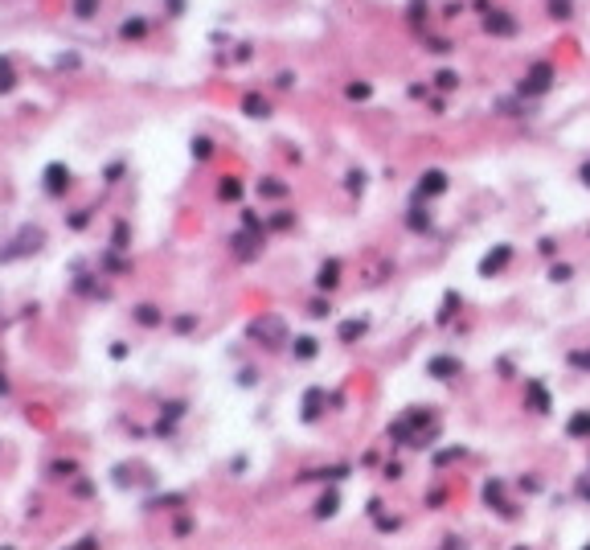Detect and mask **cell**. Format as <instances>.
<instances>
[{
    "mask_svg": "<svg viewBox=\"0 0 590 550\" xmlns=\"http://www.w3.org/2000/svg\"><path fill=\"white\" fill-rule=\"evenodd\" d=\"M484 29H488V34H517V21L508 17V13H488V17H484Z\"/></svg>",
    "mask_w": 590,
    "mask_h": 550,
    "instance_id": "obj_10",
    "label": "cell"
},
{
    "mask_svg": "<svg viewBox=\"0 0 590 550\" xmlns=\"http://www.w3.org/2000/svg\"><path fill=\"white\" fill-rule=\"evenodd\" d=\"M259 193H266V198H283V193H287V185H283V181H262Z\"/></svg>",
    "mask_w": 590,
    "mask_h": 550,
    "instance_id": "obj_19",
    "label": "cell"
},
{
    "mask_svg": "<svg viewBox=\"0 0 590 550\" xmlns=\"http://www.w3.org/2000/svg\"><path fill=\"white\" fill-rule=\"evenodd\" d=\"M250 337H254L259 345H266V350H279V345L287 341V325H283V317L266 312V317H259L254 325H250Z\"/></svg>",
    "mask_w": 590,
    "mask_h": 550,
    "instance_id": "obj_1",
    "label": "cell"
},
{
    "mask_svg": "<svg viewBox=\"0 0 590 550\" xmlns=\"http://www.w3.org/2000/svg\"><path fill=\"white\" fill-rule=\"evenodd\" d=\"M529 402H533V411H537V415H545V411H549V394H545V386H541V382H529Z\"/></svg>",
    "mask_w": 590,
    "mask_h": 550,
    "instance_id": "obj_12",
    "label": "cell"
},
{
    "mask_svg": "<svg viewBox=\"0 0 590 550\" xmlns=\"http://www.w3.org/2000/svg\"><path fill=\"white\" fill-rule=\"evenodd\" d=\"M549 86H554V66H549V62H537V66L524 74L521 95H545Z\"/></svg>",
    "mask_w": 590,
    "mask_h": 550,
    "instance_id": "obj_3",
    "label": "cell"
},
{
    "mask_svg": "<svg viewBox=\"0 0 590 550\" xmlns=\"http://www.w3.org/2000/svg\"><path fill=\"white\" fill-rule=\"evenodd\" d=\"M570 366L574 370H590V350H574L570 353Z\"/></svg>",
    "mask_w": 590,
    "mask_h": 550,
    "instance_id": "obj_22",
    "label": "cell"
},
{
    "mask_svg": "<svg viewBox=\"0 0 590 550\" xmlns=\"http://www.w3.org/2000/svg\"><path fill=\"white\" fill-rule=\"evenodd\" d=\"M517 550H524V546H517Z\"/></svg>",
    "mask_w": 590,
    "mask_h": 550,
    "instance_id": "obj_32",
    "label": "cell"
},
{
    "mask_svg": "<svg viewBox=\"0 0 590 550\" xmlns=\"http://www.w3.org/2000/svg\"><path fill=\"white\" fill-rule=\"evenodd\" d=\"M512 259V247H496L492 255H484V263H480V275H496L500 267Z\"/></svg>",
    "mask_w": 590,
    "mask_h": 550,
    "instance_id": "obj_7",
    "label": "cell"
},
{
    "mask_svg": "<svg viewBox=\"0 0 590 550\" xmlns=\"http://www.w3.org/2000/svg\"><path fill=\"white\" fill-rule=\"evenodd\" d=\"M41 243H46V234L37 230V226H25V230L13 238V247L0 250V263H9V259H21V255H29V250H41Z\"/></svg>",
    "mask_w": 590,
    "mask_h": 550,
    "instance_id": "obj_2",
    "label": "cell"
},
{
    "mask_svg": "<svg viewBox=\"0 0 590 550\" xmlns=\"http://www.w3.org/2000/svg\"><path fill=\"white\" fill-rule=\"evenodd\" d=\"M222 198H226V201L242 198V181H234V177H229V181H222Z\"/></svg>",
    "mask_w": 590,
    "mask_h": 550,
    "instance_id": "obj_20",
    "label": "cell"
},
{
    "mask_svg": "<svg viewBox=\"0 0 590 550\" xmlns=\"http://www.w3.org/2000/svg\"><path fill=\"white\" fill-rule=\"evenodd\" d=\"M66 185H70V168H66V165H49V168H46V193L62 198Z\"/></svg>",
    "mask_w": 590,
    "mask_h": 550,
    "instance_id": "obj_4",
    "label": "cell"
},
{
    "mask_svg": "<svg viewBox=\"0 0 590 550\" xmlns=\"http://www.w3.org/2000/svg\"><path fill=\"white\" fill-rule=\"evenodd\" d=\"M135 317H140V325H160V312H156L152 304H140V312H135Z\"/></svg>",
    "mask_w": 590,
    "mask_h": 550,
    "instance_id": "obj_18",
    "label": "cell"
},
{
    "mask_svg": "<svg viewBox=\"0 0 590 550\" xmlns=\"http://www.w3.org/2000/svg\"><path fill=\"white\" fill-rule=\"evenodd\" d=\"M365 95H369V86H365V83H353V86H348V99H365Z\"/></svg>",
    "mask_w": 590,
    "mask_h": 550,
    "instance_id": "obj_27",
    "label": "cell"
},
{
    "mask_svg": "<svg viewBox=\"0 0 590 550\" xmlns=\"http://www.w3.org/2000/svg\"><path fill=\"white\" fill-rule=\"evenodd\" d=\"M95 13H98V0H74V17L86 21V17H95Z\"/></svg>",
    "mask_w": 590,
    "mask_h": 550,
    "instance_id": "obj_15",
    "label": "cell"
},
{
    "mask_svg": "<svg viewBox=\"0 0 590 550\" xmlns=\"http://www.w3.org/2000/svg\"><path fill=\"white\" fill-rule=\"evenodd\" d=\"M426 374H435V378L447 382V378H455V374H459V362H455V357H447V353H439V357L426 362Z\"/></svg>",
    "mask_w": 590,
    "mask_h": 550,
    "instance_id": "obj_6",
    "label": "cell"
},
{
    "mask_svg": "<svg viewBox=\"0 0 590 550\" xmlns=\"http://www.w3.org/2000/svg\"><path fill=\"white\" fill-rule=\"evenodd\" d=\"M193 152H197V156H209V152H213V148H209V140H197Z\"/></svg>",
    "mask_w": 590,
    "mask_h": 550,
    "instance_id": "obj_28",
    "label": "cell"
},
{
    "mask_svg": "<svg viewBox=\"0 0 590 550\" xmlns=\"http://www.w3.org/2000/svg\"><path fill=\"white\" fill-rule=\"evenodd\" d=\"M566 435L570 439H590V411H574L570 423H566Z\"/></svg>",
    "mask_w": 590,
    "mask_h": 550,
    "instance_id": "obj_9",
    "label": "cell"
},
{
    "mask_svg": "<svg viewBox=\"0 0 590 550\" xmlns=\"http://www.w3.org/2000/svg\"><path fill=\"white\" fill-rule=\"evenodd\" d=\"M74 550H98V538H82V542H78Z\"/></svg>",
    "mask_w": 590,
    "mask_h": 550,
    "instance_id": "obj_29",
    "label": "cell"
},
{
    "mask_svg": "<svg viewBox=\"0 0 590 550\" xmlns=\"http://www.w3.org/2000/svg\"><path fill=\"white\" fill-rule=\"evenodd\" d=\"M435 78H439V86H442V91H451V86H459V74H455V70H439Z\"/></svg>",
    "mask_w": 590,
    "mask_h": 550,
    "instance_id": "obj_24",
    "label": "cell"
},
{
    "mask_svg": "<svg viewBox=\"0 0 590 550\" xmlns=\"http://www.w3.org/2000/svg\"><path fill=\"white\" fill-rule=\"evenodd\" d=\"M246 116H266V99H259V95H246Z\"/></svg>",
    "mask_w": 590,
    "mask_h": 550,
    "instance_id": "obj_16",
    "label": "cell"
},
{
    "mask_svg": "<svg viewBox=\"0 0 590 550\" xmlns=\"http://www.w3.org/2000/svg\"><path fill=\"white\" fill-rule=\"evenodd\" d=\"M336 505H341V501H336V493H328V497H320V509H316V514L328 517V514H336Z\"/></svg>",
    "mask_w": 590,
    "mask_h": 550,
    "instance_id": "obj_23",
    "label": "cell"
},
{
    "mask_svg": "<svg viewBox=\"0 0 590 550\" xmlns=\"http://www.w3.org/2000/svg\"><path fill=\"white\" fill-rule=\"evenodd\" d=\"M586 550H590V546H586Z\"/></svg>",
    "mask_w": 590,
    "mask_h": 550,
    "instance_id": "obj_33",
    "label": "cell"
},
{
    "mask_svg": "<svg viewBox=\"0 0 590 550\" xmlns=\"http://www.w3.org/2000/svg\"><path fill=\"white\" fill-rule=\"evenodd\" d=\"M144 29H148L144 21H123V25H119V34L128 37V41H131V37H144Z\"/></svg>",
    "mask_w": 590,
    "mask_h": 550,
    "instance_id": "obj_17",
    "label": "cell"
},
{
    "mask_svg": "<svg viewBox=\"0 0 590 550\" xmlns=\"http://www.w3.org/2000/svg\"><path fill=\"white\" fill-rule=\"evenodd\" d=\"M410 230H430V214L414 210V214H410Z\"/></svg>",
    "mask_w": 590,
    "mask_h": 550,
    "instance_id": "obj_21",
    "label": "cell"
},
{
    "mask_svg": "<svg viewBox=\"0 0 590 550\" xmlns=\"http://www.w3.org/2000/svg\"><path fill=\"white\" fill-rule=\"evenodd\" d=\"M316 337H295V357H316Z\"/></svg>",
    "mask_w": 590,
    "mask_h": 550,
    "instance_id": "obj_13",
    "label": "cell"
},
{
    "mask_svg": "<svg viewBox=\"0 0 590 550\" xmlns=\"http://www.w3.org/2000/svg\"><path fill=\"white\" fill-rule=\"evenodd\" d=\"M582 181H586V185H590V165H582Z\"/></svg>",
    "mask_w": 590,
    "mask_h": 550,
    "instance_id": "obj_31",
    "label": "cell"
},
{
    "mask_svg": "<svg viewBox=\"0 0 590 550\" xmlns=\"http://www.w3.org/2000/svg\"><path fill=\"white\" fill-rule=\"evenodd\" d=\"M13 86H16L13 70H9V66H0V91H13Z\"/></svg>",
    "mask_w": 590,
    "mask_h": 550,
    "instance_id": "obj_26",
    "label": "cell"
},
{
    "mask_svg": "<svg viewBox=\"0 0 590 550\" xmlns=\"http://www.w3.org/2000/svg\"><path fill=\"white\" fill-rule=\"evenodd\" d=\"M549 9H554V17H570V0H549Z\"/></svg>",
    "mask_w": 590,
    "mask_h": 550,
    "instance_id": "obj_25",
    "label": "cell"
},
{
    "mask_svg": "<svg viewBox=\"0 0 590 550\" xmlns=\"http://www.w3.org/2000/svg\"><path fill=\"white\" fill-rule=\"evenodd\" d=\"M442 189H447V173H439V168H430L423 181H418V198H439Z\"/></svg>",
    "mask_w": 590,
    "mask_h": 550,
    "instance_id": "obj_5",
    "label": "cell"
},
{
    "mask_svg": "<svg viewBox=\"0 0 590 550\" xmlns=\"http://www.w3.org/2000/svg\"><path fill=\"white\" fill-rule=\"evenodd\" d=\"M365 333V320H344L341 325V341H357Z\"/></svg>",
    "mask_w": 590,
    "mask_h": 550,
    "instance_id": "obj_14",
    "label": "cell"
},
{
    "mask_svg": "<svg viewBox=\"0 0 590 550\" xmlns=\"http://www.w3.org/2000/svg\"><path fill=\"white\" fill-rule=\"evenodd\" d=\"M316 284H320V287H336V284H341V263L328 259V263L320 267V275H316Z\"/></svg>",
    "mask_w": 590,
    "mask_h": 550,
    "instance_id": "obj_11",
    "label": "cell"
},
{
    "mask_svg": "<svg viewBox=\"0 0 590 550\" xmlns=\"http://www.w3.org/2000/svg\"><path fill=\"white\" fill-rule=\"evenodd\" d=\"M320 411H324V390H320V386H311L308 394H304V419H308V423H316V419H320Z\"/></svg>",
    "mask_w": 590,
    "mask_h": 550,
    "instance_id": "obj_8",
    "label": "cell"
},
{
    "mask_svg": "<svg viewBox=\"0 0 590 550\" xmlns=\"http://www.w3.org/2000/svg\"><path fill=\"white\" fill-rule=\"evenodd\" d=\"M578 493H582V497L590 501V477H582V481H578Z\"/></svg>",
    "mask_w": 590,
    "mask_h": 550,
    "instance_id": "obj_30",
    "label": "cell"
}]
</instances>
